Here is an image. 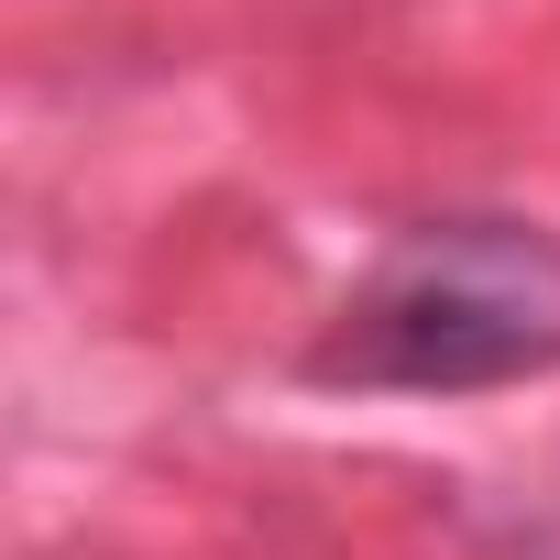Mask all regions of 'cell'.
<instances>
[{
	"mask_svg": "<svg viewBox=\"0 0 560 560\" xmlns=\"http://www.w3.org/2000/svg\"><path fill=\"white\" fill-rule=\"evenodd\" d=\"M560 374V242L538 220H407L308 341V385L352 396H494Z\"/></svg>",
	"mask_w": 560,
	"mask_h": 560,
	"instance_id": "obj_1",
	"label": "cell"
}]
</instances>
